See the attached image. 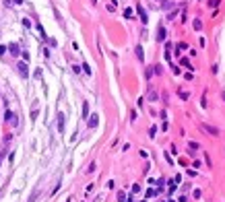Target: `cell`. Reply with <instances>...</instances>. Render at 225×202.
<instances>
[{"label":"cell","instance_id":"cell-11","mask_svg":"<svg viewBox=\"0 0 225 202\" xmlns=\"http://www.w3.org/2000/svg\"><path fill=\"white\" fill-rule=\"evenodd\" d=\"M192 27H194L196 31H200V29H202V21H200V19H194V23H192Z\"/></svg>","mask_w":225,"mask_h":202},{"label":"cell","instance_id":"cell-3","mask_svg":"<svg viewBox=\"0 0 225 202\" xmlns=\"http://www.w3.org/2000/svg\"><path fill=\"white\" fill-rule=\"evenodd\" d=\"M97 124H99V116H97V114H93V116H89V118H87V126L91 128V130L97 128Z\"/></svg>","mask_w":225,"mask_h":202},{"label":"cell","instance_id":"cell-10","mask_svg":"<svg viewBox=\"0 0 225 202\" xmlns=\"http://www.w3.org/2000/svg\"><path fill=\"white\" fill-rule=\"evenodd\" d=\"M134 52H137V58H139L141 62L145 60V52H143V48H141V46H137V50H134Z\"/></svg>","mask_w":225,"mask_h":202},{"label":"cell","instance_id":"cell-14","mask_svg":"<svg viewBox=\"0 0 225 202\" xmlns=\"http://www.w3.org/2000/svg\"><path fill=\"white\" fill-rule=\"evenodd\" d=\"M37 196H39V190H35V192L29 196V200H27V202H35V200H37Z\"/></svg>","mask_w":225,"mask_h":202},{"label":"cell","instance_id":"cell-12","mask_svg":"<svg viewBox=\"0 0 225 202\" xmlns=\"http://www.w3.org/2000/svg\"><path fill=\"white\" fill-rule=\"evenodd\" d=\"M83 118H85V120L89 118V103H87V101L83 103Z\"/></svg>","mask_w":225,"mask_h":202},{"label":"cell","instance_id":"cell-8","mask_svg":"<svg viewBox=\"0 0 225 202\" xmlns=\"http://www.w3.org/2000/svg\"><path fill=\"white\" fill-rule=\"evenodd\" d=\"M6 50H8L13 56H19V54H21V50H19V46H17V43H8V46H6Z\"/></svg>","mask_w":225,"mask_h":202},{"label":"cell","instance_id":"cell-13","mask_svg":"<svg viewBox=\"0 0 225 202\" xmlns=\"http://www.w3.org/2000/svg\"><path fill=\"white\" fill-rule=\"evenodd\" d=\"M6 6H13V4H23V0H4Z\"/></svg>","mask_w":225,"mask_h":202},{"label":"cell","instance_id":"cell-5","mask_svg":"<svg viewBox=\"0 0 225 202\" xmlns=\"http://www.w3.org/2000/svg\"><path fill=\"white\" fill-rule=\"evenodd\" d=\"M202 130H207L209 134H213V136H217V134H219V128H215V126H211V124H202Z\"/></svg>","mask_w":225,"mask_h":202},{"label":"cell","instance_id":"cell-16","mask_svg":"<svg viewBox=\"0 0 225 202\" xmlns=\"http://www.w3.org/2000/svg\"><path fill=\"white\" fill-rule=\"evenodd\" d=\"M118 202H126V196H124V192H118Z\"/></svg>","mask_w":225,"mask_h":202},{"label":"cell","instance_id":"cell-6","mask_svg":"<svg viewBox=\"0 0 225 202\" xmlns=\"http://www.w3.org/2000/svg\"><path fill=\"white\" fill-rule=\"evenodd\" d=\"M4 122H10L13 126L17 124V120H15V114H13L10 109H6V111H4Z\"/></svg>","mask_w":225,"mask_h":202},{"label":"cell","instance_id":"cell-20","mask_svg":"<svg viewBox=\"0 0 225 202\" xmlns=\"http://www.w3.org/2000/svg\"><path fill=\"white\" fill-rule=\"evenodd\" d=\"M2 157H4V151H2V155H0V163H2Z\"/></svg>","mask_w":225,"mask_h":202},{"label":"cell","instance_id":"cell-1","mask_svg":"<svg viewBox=\"0 0 225 202\" xmlns=\"http://www.w3.org/2000/svg\"><path fill=\"white\" fill-rule=\"evenodd\" d=\"M17 72L23 76V78H27V76H29V66H27V62H25V60L17 64Z\"/></svg>","mask_w":225,"mask_h":202},{"label":"cell","instance_id":"cell-18","mask_svg":"<svg viewBox=\"0 0 225 202\" xmlns=\"http://www.w3.org/2000/svg\"><path fill=\"white\" fill-rule=\"evenodd\" d=\"M149 99H151V101H155V99H157V93H155V91H151V93H149Z\"/></svg>","mask_w":225,"mask_h":202},{"label":"cell","instance_id":"cell-15","mask_svg":"<svg viewBox=\"0 0 225 202\" xmlns=\"http://www.w3.org/2000/svg\"><path fill=\"white\" fill-rule=\"evenodd\" d=\"M124 17H126V19H132V8H126V10H124Z\"/></svg>","mask_w":225,"mask_h":202},{"label":"cell","instance_id":"cell-2","mask_svg":"<svg viewBox=\"0 0 225 202\" xmlns=\"http://www.w3.org/2000/svg\"><path fill=\"white\" fill-rule=\"evenodd\" d=\"M64 122H66V116L60 111V114L56 116V126H58V132H64Z\"/></svg>","mask_w":225,"mask_h":202},{"label":"cell","instance_id":"cell-17","mask_svg":"<svg viewBox=\"0 0 225 202\" xmlns=\"http://www.w3.org/2000/svg\"><path fill=\"white\" fill-rule=\"evenodd\" d=\"M155 132H157V128H155V126H151V130H149V136H151V138L155 136Z\"/></svg>","mask_w":225,"mask_h":202},{"label":"cell","instance_id":"cell-7","mask_svg":"<svg viewBox=\"0 0 225 202\" xmlns=\"http://www.w3.org/2000/svg\"><path fill=\"white\" fill-rule=\"evenodd\" d=\"M165 27L163 25H159V29H157V41H165Z\"/></svg>","mask_w":225,"mask_h":202},{"label":"cell","instance_id":"cell-9","mask_svg":"<svg viewBox=\"0 0 225 202\" xmlns=\"http://www.w3.org/2000/svg\"><path fill=\"white\" fill-rule=\"evenodd\" d=\"M37 114H39V105H37V101L33 103V107H31V122H35L37 120Z\"/></svg>","mask_w":225,"mask_h":202},{"label":"cell","instance_id":"cell-21","mask_svg":"<svg viewBox=\"0 0 225 202\" xmlns=\"http://www.w3.org/2000/svg\"><path fill=\"white\" fill-rule=\"evenodd\" d=\"M223 101H225V91H223Z\"/></svg>","mask_w":225,"mask_h":202},{"label":"cell","instance_id":"cell-19","mask_svg":"<svg viewBox=\"0 0 225 202\" xmlns=\"http://www.w3.org/2000/svg\"><path fill=\"white\" fill-rule=\"evenodd\" d=\"M6 54V46H0V56H4Z\"/></svg>","mask_w":225,"mask_h":202},{"label":"cell","instance_id":"cell-4","mask_svg":"<svg viewBox=\"0 0 225 202\" xmlns=\"http://www.w3.org/2000/svg\"><path fill=\"white\" fill-rule=\"evenodd\" d=\"M137 12H139V17H141V21H143V23H149V17H147V10H145V8H143L141 4L137 6Z\"/></svg>","mask_w":225,"mask_h":202}]
</instances>
